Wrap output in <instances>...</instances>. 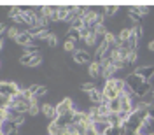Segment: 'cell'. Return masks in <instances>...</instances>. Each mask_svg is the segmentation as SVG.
<instances>
[{
  "label": "cell",
  "mask_w": 154,
  "mask_h": 135,
  "mask_svg": "<svg viewBox=\"0 0 154 135\" xmlns=\"http://www.w3.org/2000/svg\"><path fill=\"white\" fill-rule=\"evenodd\" d=\"M95 88H96V84H95V83H82V84H81V89H82V91H86V93H89V91H93Z\"/></svg>",
  "instance_id": "1f68e13d"
},
{
  "label": "cell",
  "mask_w": 154,
  "mask_h": 135,
  "mask_svg": "<svg viewBox=\"0 0 154 135\" xmlns=\"http://www.w3.org/2000/svg\"><path fill=\"white\" fill-rule=\"evenodd\" d=\"M16 42H18L19 46H25V48H26V46L35 44L37 40L33 39V35L30 33L28 30H21V32H19V35H18V39H16Z\"/></svg>",
  "instance_id": "277c9868"
},
{
  "label": "cell",
  "mask_w": 154,
  "mask_h": 135,
  "mask_svg": "<svg viewBox=\"0 0 154 135\" xmlns=\"http://www.w3.org/2000/svg\"><path fill=\"white\" fill-rule=\"evenodd\" d=\"M128 16H130V19L133 21L135 25H140V21H142V16H140L138 12H135V11H128Z\"/></svg>",
  "instance_id": "7402d4cb"
},
{
  "label": "cell",
  "mask_w": 154,
  "mask_h": 135,
  "mask_svg": "<svg viewBox=\"0 0 154 135\" xmlns=\"http://www.w3.org/2000/svg\"><path fill=\"white\" fill-rule=\"evenodd\" d=\"M103 96L107 100H114V98H119V91L116 89V84H114V79L110 81H105V86H103Z\"/></svg>",
  "instance_id": "7a4b0ae2"
},
{
  "label": "cell",
  "mask_w": 154,
  "mask_h": 135,
  "mask_svg": "<svg viewBox=\"0 0 154 135\" xmlns=\"http://www.w3.org/2000/svg\"><path fill=\"white\" fill-rule=\"evenodd\" d=\"M152 105H154V104H152Z\"/></svg>",
  "instance_id": "816d5d0a"
},
{
  "label": "cell",
  "mask_w": 154,
  "mask_h": 135,
  "mask_svg": "<svg viewBox=\"0 0 154 135\" xmlns=\"http://www.w3.org/2000/svg\"><path fill=\"white\" fill-rule=\"evenodd\" d=\"M74 109V105H72V100L70 98H65V100H61L60 104L56 105V112H58V118L63 114H67V112H70Z\"/></svg>",
  "instance_id": "ba28073f"
},
{
  "label": "cell",
  "mask_w": 154,
  "mask_h": 135,
  "mask_svg": "<svg viewBox=\"0 0 154 135\" xmlns=\"http://www.w3.org/2000/svg\"><path fill=\"white\" fill-rule=\"evenodd\" d=\"M130 37H131V28H123L121 32H119V35H117L119 42H126Z\"/></svg>",
  "instance_id": "e0dca14e"
},
{
  "label": "cell",
  "mask_w": 154,
  "mask_h": 135,
  "mask_svg": "<svg viewBox=\"0 0 154 135\" xmlns=\"http://www.w3.org/2000/svg\"><path fill=\"white\" fill-rule=\"evenodd\" d=\"M68 16H70V12H68L67 7H60L58 9V21H67Z\"/></svg>",
  "instance_id": "d6986e66"
},
{
  "label": "cell",
  "mask_w": 154,
  "mask_h": 135,
  "mask_svg": "<svg viewBox=\"0 0 154 135\" xmlns=\"http://www.w3.org/2000/svg\"><path fill=\"white\" fill-rule=\"evenodd\" d=\"M21 14V11H19V7H12V9L9 11V18L12 19V18H16V16H19Z\"/></svg>",
  "instance_id": "f35d334b"
},
{
  "label": "cell",
  "mask_w": 154,
  "mask_h": 135,
  "mask_svg": "<svg viewBox=\"0 0 154 135\" xmlns=\"http://www.w3.org/2000/svg\"><path fill=\"white\" fill-rule=\"evenodd\" d=\"M151 135H154V132H152V133H151Z\"/></svg>",
  "instance_id": "f907efd6"
},
{
  "label": "cell",
  "mask_w": 154,
  "mask_h": 135,
  "mask_svg": "<svg viewBox=\"0 0 154 135\" xmlns=\"http://www.w3.org/2000/svg\"><path fill=\"white\" fill-rule=\"evenodd\" d=\"M88 72H89V76L91 77H102V65H100V61H91L89 65H88Z\"/></svg>",
  "instance_id": "30bf717a"
},
{
  "label": "cell",
  "mask_w": 154,
  "mask_h": 135,
  "mask_svg": "<svg viewBox=\"0 0 154 135\" xmlns=\"http://www.w3.org/2000/svg\"><path fill=\"white\" fill-rule=\"evenodd\" d=\"M40 111H42V114L46 116V118H49V119H53V121L58 119L56 107L53 105V104H42V105H40Z\"/></svg>",
  "instance_id": "52a82bcc"
},
{
  "label": "cell",
  "mask_w": 154,
  "mask_h": 135,
  "mask_svg": "<svg viewBox=\"0 0 154 135\" xmlns=\"http://www.w3.org/2000/svg\"><path fill=\"white\" fill-rule=\"evenodd\" d=\"M135 61H137V51H130V55L126 56V63L131 65V63H135Z\"/></svg>",
  "instance_id": "74e56055"
},
{
  "label": "cell",
  "mask_w": 154,
  "mask_h": 135,
  "mask_svg": "<svg viewBox=\"0 0 154 135\" xmlns=\"http://www.w3.org/2000/svg\"><path fill=\"white\" fill-rule=\"evenodd\" d=\"M107 121L110 123V126H119V128H121V119H119L117 114H112V112H110V114L107 116Z\"/></svg>",
  "instance_id": "ac0fdd59"
},
{
  "label": "cell",
  "mask_w": 154,
  "mask_h": 135,
  "mask_svg": "<svg viewBox=\"0 0 154 135\" xmlns=\"http://www.w3.org/2000/svg\"><path fill=\"white\" fill-rule=\"evenodd\" d=\"M109 109H110V112L112 114H117V112H121V102H119V98H114V100H109Z\"/></svg>",
  "instance_id": "4fadbf2b"
},
{
  "label": "cell",
  "mask_w": 154,
  "mask_h": 135,
  "mask_svg": "<svg viewBox=\"0 0 154 135\" xmlns=\"http://www.w3.org/2000/svg\"><path fill=\"white\" fill-rule=\"evenodd\" d=\"M9 105H11V98L9 96L0 95V109H9Z\"/></svg>",
  "instance_id": "83f0119b"
},
{
  "label": "cell",
  "mask_w": 154,
  "mask_h": 135,
  "mask_svg": "<svg viewBox=\"0 0 154 135\" xmlns=\"http://www.w3.org/2000/svg\"><path fill=\"white\" fill-rule=\"evenodd\" d=\"M74 61L75 63H79V65H89L93 60H91V55L88 53V51H82V49H75L74 51Z\"/></svg>",
  "instance_id": "5b68a950"
},
{
  "label": "cell",
  "mask_w": 154,
  "mask_h": 135,
  "mask_svg": "<svg viewBox=\"0 0 154 135\" xmlns=\"http://www.w3.org/2000/svg\"><path fill=\"white\" fill-rule=\"evenodd\" d=\"M103 135H121V128L119 126H109Z\"/></svg>",
  "instance_id": "f1b7e54d"
},
{
  "label": "cell",
  "mask_w": 154,
  "mask_h": 135,
  "mask_svg": "<svg viewBox=\"0 0 154 135\" xmlns=\"http://www.w3.org/2000/svg\"><path fill=\"white\" fill-rule=\"evenodd\" d=\"M40 63H42V56H40V55H35V56L32 58V61H30L28 63V67H38V65H40Z\"/></svg>",
  "instance_id": "4dcf8cb0"
},
{
  "label": "cell",
  "mask_w": 154,
  "mask_h": 135,
  "mask_svg": "<svg viewBox=\"0 0 154 135\" xmlns=\"http://www.w3.org/2000/svg\"><path fill=\"white\" fill-rule=\"evenodd\" d=\"M147 116H149V118L154 121V105H149V107H147Z\"/></svg>",
  "instance_id": "b9f144b4"
},
{
  "label": "cell",
  "mask_w": 154,
  "mask_h": 135,
  "mask_svg": "<svg viewBox=\"0 0 154 135\" xmlns=\"http://www.w3.org/2000/svg\"><path fill=\"white\" fill-rule=\"evenodd\" d=\"M137 44H138V39L137 37H131L128 39V46H130V51H137Z\"/></svg>",
  "instance_id": "e575fe53"
},
{
  "label": "cell",
  "mask_w": 154,
  "mask_h": 135,
  "mask_svg": "<svg viewBox=\"0 0 154 135\" xmlns=\"http://www.w3.org/2000/svg\"><path fill=\"white\" fill-rule=\"evenodd\" d=\"M46 93H48V88H46V86H38V88H37V91H35V95H33V96H35V98L38 100L40 96H44Z\"/></svg>",
  "instance_id": "8d00e7d4"
},
{
  "label": "cell",
  "mask_w": 154,
  "mask_h": 135,
  "mask_svg": "<svg viewBox=\"0 0 154 135\" xmlns=\"http://www.w3.org/2000/svg\"><path fill=\"white\" fill-rule=\"evenodd\" d=\"M149 51H152V53H154V40L149 42Z\"/></svg>",
  "instance_id": "bcb514c9"
},
{
  "label": "cell",
  "mask_w": 154,
  "mask_h": 135,
  "mask_svg": "<svg viewBox=\"0 0 154 135\" xmlns=\"http://www.w3.org/2000/svg\"><path fill=\"white\" fill-rule=\"evenodd\" d=\"M116 72H117V68H116L114 65H112V63H110V65H109V67L102 68V77H103V79H105V81H110V79H112V77H114V74H116Z\"/></svg>",
  "instance_id": "8fae6325"
},
{
  "label": "cell",
  "mask_w": 154,
  "mask_h": 135,
  "mask_svg": "<svg viewBox=\"0 0 154 135\" xmlns=\"http://www.w3.org/2000/svg\"><path fill=\"white\" fill-rule=\"evenodd\" d=\"M103 39H105V42L109 44V46H117V44H119V39H117V35H116V33H112V32H107Z\"/></svg>",
  "instance_id": "5bb4252c"
},
{
  "label": "cell",
  "mask_w": 154,
  "mask_h": 135,
  "mask_svg": "<svg viewBox=\"0 0 154 135\" xmlns=\"http://www.w3.org/2000/svg\"><path fill=\"white\" fill-rule=\"evenodd\" d=\"M67 39L74 40V42L81 40V32H79V30H75V28H68V32H67Z\"/></svg>",
  "instance_id": "2e32d148"
},
{
  "label": "cell",
  "mask_w": 154,
  "mask_h": 135,
  "mask_svg": "<svg viewBox=\"0 0 154 135\" xmlns=\"http://www.w3.org/2000/svg\"><path fill=\"white\" fill-rule=\"evenodd\" d=\"M12 21H14V25H21V23H25V18H23V14H19L16 18H12Z\"/></svg>",
  "instance_id": "60d3db41"
},
{
  "label": "cell",
  "mask_w": 154,
  "mask_h": 135,
  "mask_svg": "<svg viewBox=\"0 0 154 135\" xmlns=\"http://www.w3.org/2000/svg\"><path fill=\"white\" fill-rule=\"evenodd\" d=\"M49 35H51V32H49V30H42V32H38L33 39H35V40H46V42H48Z\"/></svg>",
  "instance_id": "603a6c76"
},
{
  "label": "cell",
  "mask_w": 154,
  "mask_h": 135,
  "mask_svg": "<svg viewBox=\"0 0 154 135\" xmlns=\"http://www.w3.org/2000/svg\"><path fill=\"white\" fill-rule=\"evenodd\" d=\"M142 33H144V28H142V25H135L133 28H131V35L137 37L138 40L142 39Z\"/></svg>",
  "instance_id": "ffe728a7"
},
{
  "label": "cell",
  "mask_w": 154,
  "mask_h": 135,
  "mask_svg": "<svg viewBox=\"0 0 154 135\" xmlns=\"http://www.w3.org/2000/svg\"><path fill=\"white\" fill-rule=\"evenodd\" d=\"M38 112H40V105H38V104H32L30 109H28V114L30 116H37Z\"/></svg>",
  "instance_id": "d590c367"
},
{
  "label": "cell",
  "mask_w": 154,
  "mask_h": 135,
  "mask_svg": "<svg viewBox=\"0 0 154 135\" xmlns=\"http://www.w3.org/2000/svg\"><path fill=\"white\" fill-rule=\"evenodd\" d=\"M63 48H65V51H72V53H74V51H75V42L70 40V39H67L65 44H63Z\"/></svg>",
  "instance_id": "d6a6232c"
},
{
  "label": "cell",
  "mask_w": 154,
  "mask_h": 135,
  "mask_svg": "<svg viewBox=\"0 0 154 135\" xmlns=\"http://www.w3.org/2000/svg\"><path fill=\"white\" fill-rule=\"evenodd\" d=\"M133 74H137L138 77H142L144 81H151L154 77V65H142V67H137Z\"/></svg>",
  "instance_id": "3957f363"
},
{
  "label": "cell",
  "mask_w": 154,
  "mask_h": 135,
  "mask_svg": "<svg viewBox=\"0 0 154 135\" xmlns=\"http://www.w3.org/2000/svg\"><path fill=\"white\" fill-rule=\"evenodd\" d=\"M33 56H35V55H30V53H25L23 56L19 58V61H21L23 65H26V67H28V63L32 61V58H33Z\"/></svg>",
  "instance_id": "836d02e7"
},
{
  "label": "cell",
  "mask_w": 154,
  "mask_h": 135,
  "mask_svg": "<svg viewBox=\"0 0 154 135\" xmlns=\"http://www.w3.org/2000/svg\"><path fill=\"white\" fill-rule=\"evenodd\" d=\"M84 42H86V46L93 48V46H96V42H98V35H96L95 32H89V35L84 39Z\"/></svg>",
  "instance_id": "9a60e30c"
},
{
  "label": "cell",
  "mask_w": 154,
  "mask_h": 135,
  "mask_svg": "<svg viewBox=\"0 0 154 135\" xmlns=\"http://www.w3.org/2000/svg\"><path fill=\"white\" fill-rule=\"evenodd\" d=\"M117 11H119L117 5H107L105 9H103V16H114Z\"/></svg>",
  "instance_id": "cb8c5ba5"
},
{
  "label": "cell",
  "mask_w": 154,
  "mask_h": 135,
  "mask_svg": "<svg viewBox=\"0 0 154 135\" xmlns=\"http://www.w3.org/2000/svg\"><path fill=\"white\" fill-rule=\"evenodd\" d=\"M109 126H110V123H109V121H96V123H93V128H95V132L98 135H103Z\"/></svg>",
  "instance_id": "7c38bea8"
},
{
  "label": "cell",
  "mask_w": 154,
  "mask_h": 135,
  "mask_svg": "<svg viewBox=\"0 0 154 135\" xmlns=\"http://www.w3.org/2000/svg\"><path fill=\"white\" fill-rule=\"evenodd\" d=\"M151 93H152V98H154V89H152V91H151Z\"/></svg>",
  "instance_id": "c3c4849f"
},
{
  "label": "cell",
  "mask_w": 154,
  "mask_h": 135,
  "mask_svg": "<svg viewBox=\"0 0 154 135\" xmlns=\"http://www.w3.org/2000/svg\"><path fill=\"white\" fill-rule=\"evenodd\" d=\"M19 32H21V30H19L18 27H9V28H7V37L16 40V39H18V35H19Z\"/></svg>",
  "instance_id": "44dd1931"
},
{
  "label": "cell",
  "mask_w": 154,
  "mask_h": 135,
  "mask_svg": "<svg viewBox=\"0 0 154 135\" xmlns=\"http://www.w3.org/2000/svg\"><path fill=\"white\" fill-rule=\"evenodd\" d=\"M128 11H135V12H138L140 16L149 14V7H145V5H140V7H128Z\"/></svg>",
  "instance_id": "d4e9b609"
},
{
  "label": "cell",
  "mask_w": 154,
  "mask_h": 135,
  "mask_svg": "<svg viewBox=\"0 0 154 135\" xmlns=\"http://www.w3.org/2000/svg\"><path fill=\"white\" fill-rule=\"evenodd\" d=\"M48 46H49V48H56V46H58V35H56V33H51V35H49Z\"/></svg>",
  "instance_id": "f546056e"
},
{
  "label": "cell",
  "mask_w": 154,
  "mask_h": 135,
  "mask_svg": "<svg viewBox=\"0 0 154 135\" xmlns=\"http://www.w3.org/2000/svg\"><path fill=\"white\" fill-rule=\"evenodd\" d=\"M2 48H4V39L0 37V51H2Z\"/></svg>",
  "instance_id": "7dc6e473"
},
{
  "label": "cell",
  "mask_w": 154,
  "mask_h": 135,
  "mask_svg": "<svg viewBox=\"0 0 154 135\" xmlns=\"http://www.w3.org/2000/svg\"><path fill=\"white\" fill-rule=\"evenodd\" d=\"M88 96H89V102L91 104H95V105H100L103 100H105V96H103V91H100V89H93V91H89L88 93Z\"/></svg>",
  "instance_id": "9c48e42d"
},
{
  "label": "cell",
  "mask_w": 154,
  "mask_h": 135,
  "mask_svg": "<svg viewBox=\"0 0 154 135\" xmlns=\"http://www.w3.org/2000/svg\"><path fill=\"white\" fill-rule=\"evenodd\" d=\"M4 32H7V28H5L4 23H0V33H4Z\"/></svg>",
  "instance_id": "f6af8a7d"
},
{
  "label": "cell",
  "mask_w": 154,
  "mask_h": 135,
  "mask_svg": "<svg viewBox=\"0 0 154 135\" xmlns=\"http://www.w3.org/2000/svg\"><path fill=\"white\" fill-rule=\"evenodd\" d=\"M114 84H116V89L119 91V95H121V91L125 89V86H126V81L125 79H114Z\"/></svg>",
  "instance_id": "4316f807"
},
{
  "label": "cell",
  "mask_w": 154,
  "mask_h": 135,
  "mask_svg": "<svg viewBox=\"0 0 154 135\" xmlns=\"http://www.w3.org/2000/svg\"><path fill=\"white\" fill-rule=\"evenodd\" d=\"M37 88H38V84H32V86H30L28 89L32 91V93H33V95H35V91H37Z\"/></svg>",
  "instance_id": "ee69618b"
},
{
  "label": "cell",
  "mask_w": 154,
  "mask_h": 135,
  "mask_svg": "<svg viewBox=\"0 0 154 135\" xmlns=\"http://www.w3.org/2000/svg\"><path fill=\"white\" fill-rule=\"evenodd\" d=\"M0 68H2V61H0Z\"/></svg>",
  "instance_id": "681fc988"
},
{
  "label": "cell",
  "mask_w": 154,
  "mask_h": 135,
  "mask_svg": "<svg viewBox=\"0 0 154 135\" xmlns=\"http://www.w3.org/2000/svg\"><path fill=\"white\" fill-rule=\"evenodd\" d=\"M19 93H21V89H19V86L16 84V83H9V81H0V95L12 98V96L19 95Z\"/></svg>",
  "instance_id": "6da1fadb"
},
{
  "label": "cell",
  "mask_w": 154,
  "mask_h": 135,
  "mask_svg": "<svg viewBox=\"0 0 154 135\" xmlns=\"http://www.w3.org/2000/svg\"><path fill=\"white\" fill-rule=\"evenodd\" d=\"M70 28H75V30H82L84 28V23H82V19L81 18H75L72 23H70Z\"/></svg>",
  "instance_id": "484cf974"
},
{
  "label": "cell",
  "mask_w": 154,
  "mask_h": 135,
  "mask_svg": "<svg viewBox=\"0 0 154 135\" xmlns=\"http://www.w3.org/2000/svg\"><path fill=\"white\" fill-rule=\"evenodd\" d=\"M121 135H140L138 133V132H135V130H123V128H121Z\"/></svg>",
  "instance_id": "ab89813d"
},
{
  "label": "cell",
  "mask_w": 154,
  "mask_h": 135,
  "mask_svg": "<svg viewBox=\"0 0 154 135\" xmlns=\"http://www.w3.org/2000/svg\"><path fill=\"white\" fill-rule=\"evenodd\" d=\"M84 135H98V133L95 132V128H93V126H89V128H86V133H84Z\"/></svg>",
  "instance_id": "7bdbcfd3"
},
{
  "label": "cell",
  "mask_w": 154,
  "mask_h": 135,
  "mask_svg": "<svg viewBox=\"0 0 154 135\" xmlns=\"http://www.w3.org/2000/svg\"><path fill=\"white\" fill-rule=\"evenodd\" d=\"M125 81H126V84L131 88V91H133V93H137V89H138V88H140V84L144 83V79H142V77H138L137 74H130Z\"/></svg>",
  "instance_id": "8992f818"
}]
</instances>
